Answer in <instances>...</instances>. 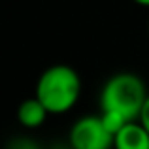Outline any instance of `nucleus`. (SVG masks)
<instances>
[{"label": "nucleus", "instance_id": "nucleus-1", "mask_svg": "<svg viewBox=\"0 0 149 149\" xmlns=\"http://www.w3.org/2000/svg\"><path fill=\"white\" fill-rule=\"evenodd\" d=\"M147 96L149 93L146 91L142 77L130 72H121L104 83L100 93V108L102 111L117 113L125 121L134 123L140 119Z\"/></svg>", "mask_w": 149, "mask_h": 149}, {"label": "nucleus", "instance_id": "nucleus-2", "mask_svg": "<svg viewBox=\"0 0 149 149\" xmlns=\"http://www.w3.org/2000/svg\"><path fill=\"white\" fill-rule=\"evenodd\" d=\"M81 95V79L66 64L49 66L36 83V98L49 113H64L74 108Z\"/></svg>", "mask_w": 149, "mask_h": 149}, {"label": "nucleus", "instance_id": "nucleus-3", "mask_svg": "<svg viewBox=\"0 0 149 149\" xmlns=\"http://www.w3.org/2000/svg\"><path fill=\"white\" fill-rule=\"evenodd\" d=\"M115 136L106 128L100 115H87L76 121L70 130V147L74 149H113Z\"/></svg>", "mask_w": 149, "mask_h": 149}, {"label": "nucleus", "instance_id": "nucleus-4", "mask_svg": "<svg viewBox=\"0 0 149 149\" xmlns=\"http://www.w3.org/2000/svg\"><path fill=\"white\" fill-rule=\"evenodd\" d=\"M113 149H149V132L140 121L125 125L115 134Z\"/></svg>", "mask_w": 149, "mask_h": 149}, {"label": "nucleus", "instance_id": "nucleus-5", "mask_svg": "<svg viewBox=\"0 0 149 149\" xmlns=\"http://www.w3.org/2000/svg\"><path fill=\"white\" fill-rule=\"evenodd\" d=\"M49 115V111L45 109V106L34 96V98H26L21 102L17 109V119L23 127L26 128H38L44 125L45 117Z\"/></svg>", "mask_w": 149, "mask_h": 149}, {"label": "nucleus", "instance_id": "nucleus-6", "mask_svg": "<svg viewBox=\"0 0 149 149\" xmlns=\"http://www.w3.org/2000/svg\"><path fill=\"white\" fill-rule=\"evenodd\" d=\"M138 121L146 127V130L149 132V96H147L146 104H143V109H142V113H140V119Z\"/></svg>", "mask_w": 149, "mask_h": 149}, {"label": "nucleus", "instance_id": "nucleus-7", "mask_svg": "<svg viewBox=\"0 0 149 149\" xmlns=\"http://www.w3.org/2000/svg\"><path fill=\"white\" fill-rule=\"evenodd\" d=\"M136 4H140V6H149V0H134Z\"/></svg>", "mask_w": 149, "mask_h": 149}, {"label": "nucleus", "instance_id": "nucleus-8", "mask_svg": "<svg viewBox=\"0 0 149 149\" xmlns=\"http://www.w3.org/2000/svg\"><path fill=\"white\" fill-rule=\"evenodd\" d=\"M62 149H74V147H62Z\"/></svg>", "mask_w": 149, "mask_h": 149}]
</instances>
